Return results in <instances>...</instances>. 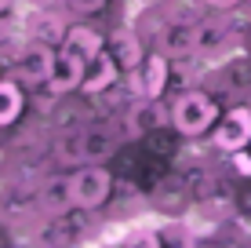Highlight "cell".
<instances>
[{
	"mask_svg": "<svg viewBox=\"0 0 251 248\" xmlns=\"http://www.w3.org/2000/svg\"><path fill=\"white\" fill-rule=\"evenodd\" d=\"M113 150H117L113 135H109V132H102V128H91V132H84V135H80L76 157H84V161H106Z\"/></svg>",
	"mask_w": 251,
	"mask_h": 248,
	"instance_id": "4fadbf2b",
	"label": "cell"
},
{
	"mask_svg": "<svg viewBox=\"0 0 251 248\" xmlns=\"http://www.w3.org/2000/svg\"><path fill=\"white\" fill-rule=\"evenodd\" d=\"M25 110V91H22V81L19 77H7L0 81V128L15 124Z\"/></svg>",
	"mask_w": 251,
	"mask_h": 248,
	"instance_id": "7c38bea8",
	"label": "cell"
},
{
	"mask_svg": "<svg viewBox=\"0 0 251 248\" xmlns=\"http://www.w3.org/2000/svg\"><path fill=\"white\" fill-rule=\"evenodd\" d=\"M248 139H251V110H248V106L226 110V113L219 117V124H215V132H211L215 150H222V153L240 150Z\"/></svg>",
	"mask_w": 251,
	"mask_h": 248,
	"instance_id": "3957f363",
	"label": "cell"
},
{
	"mask_svg": "<svg viewBox=\"0 0 251 248\" xmlns=\"http://www.w3.org/2000/svg\"><path fill=\"white\" fill-rule=\"evenodd\" d=\"M4 7H7V0H0V11H4Z\"/></svg>",
	"mask_w": 251,
	"mask_h": 248,
	"instance_id": "ac0fdd59",
	"label": "cell"
},
{
	"mask_svg": "<svg viewBox=\"0 0 251 248\" xmlns=\"http://www.w3.org/2000/svg\"><path fill=\"white\" fill-rule=\"evenodd\" d=\"M106 51L120 62V70H124V73H135L138 66H142V58H146V51H142V44H138V37H135V33H127V29H117L113 37H109Z\"/></svg>",
	"mask_w": 251,
	"mask_h": 248,
	"instance_id": "30bf717a",
	"label": "cell"
},
{
	"mask_svg": "<svg viewBox=\"0 0 251 248\" xmlns=\"http://www.w3.org/2000/svg\"><path fill=\"white\" fill-rule=\"evenodd\" d=\"M73 193H76V208H102L113 193V175L99 161H88L84 168L73 172Z\"/></svg>",
	"mask_w": 251,
	"mask_h": 248,
	"instance_id": "7a4b0ae2",
	"label": "cell"
},
{
	"mask_svg": "<svg viewBox=\"0 0 251 248\" xmlns=\"http://www.w3.org/2000/svg\"><path fill=\"white\" fill-rule=\"evenodd\" d=\"M160 51L171 58L201 55V22H171L160 33Z\"/></svg>",
	"mask_w": 251,
	"mask_h": 248,
	"instance_id": "52a82bcc",
	"label": "cell"
},
{
	"mask_svg": "<svg viewBox=\"0 0 251 248\" xmlns=\"http://www.w3.org/2000/svg\"><path fill=\"white\" fill-rule=\"evenodd\" d=\"M37 204L44 216H69V212L76 208V193H73V175H55L48 179L44 186H40L37 193Z\"/></svg>",
	"mask_w": 251,
	"mask_h": 248,
	"instance_id": "ba28073f",
	"label": "cell"
},
{
	"mask_svg": "<svg viewBox=\"0 0 251 248\" xmlns=\"http://www.w3.org/2000/svg\"><path fill=\"white\" fill-rule=\"evenodd\" d=\"M171 55H164V51H150V55L142 58V66L135 70V84H138V95L142 99H160L164 88H168L171 81Z\"/></svg>",
	"mask_w": 251,
	"mask_h": 248,
	"instance_id": "277c9868",
	"label": "cell"
},
{
	"mask_svg": "<svg viewBox=\"0 0 251 248\" xmlns=\"http://www.w3.org/2000/svg\"><path fill=\"white\" fill-rule=\"evenodd\" d=\"M62 48L73 51V55H80L84 62H91V58H99L102 51H106V48H102V33L91 29V26H73V29L66 33Z\"/></svg>",
	"mask_w": 251,
	"mask_h": 248,
	"instance_id": "8fae6325",
	"label": "cell"
},
{
	"mask_svg": "<svg viewBox=\"0 0 251 248\" xmlns=\"http://www.w3.org/2000/svg\"><path fill=\"white\" fill-rule=\"evenodd\" d=\"M211 4H233V0H211Z\"/></svg>",
	"mask_w": 251,
	"mask_h": 248,
	"instance_id": "e0dca14e",
	"label": "cell"
},
{
	"mask_svg": "<svg viewBox=\"0 0 251 248\" xmlns=\"http://www.w3.org/2000/svg\"><path fill=\"white\" fill-rule=\"evenodd\" d=\"M171 124L182 135L197 139V135L211 132V128L219 124V106H215V99L204 95V91H182V95L171 102Z\"/></svg>",
	"mask_w": 251,
	"mask_h": 248,
	"instance_id": "6da1fadb",
	"label": "cell"
},
{
	"mask_svg": "<svg viewBox=\"0 0 251 248\" xmlns=\"http://www.w3.org/2000/svg\"><path fill=\"white\" fill-rule=\"evenodd\" d=\"M229 165H233V172H237V175L251 179V139H248L240 150H233V153H229Z\"/></svg>",
	"mask_w": 251,
	"mask_h": 248,
	"instance_id": "9a60e30c",
	"label": "cell"
},
{
	"mask_svg": "<svg viewBox=\"0 0 251 248\" xmlns=\"http://www.w3.org/2000/svg\"><path fill=\"white\" fill-rule=\"evenodd\" d=\"M109 0H69V7L73 11H80V15H95V11H102Z\"/></svg>",
	"mask_w": 251,
	"mask_h": 248,
	"instance_id": "2e32d148",
	"label": "cell"
},
{
	"mask_svg": "<svg viewBox=\"0 0 251 248\" xmlns=\"http://www.w3.org/2000/svg\"><path fill=\"white\" fill-rule=\"evenodd\" d=\"M84 73H88V62L73 51H55V66H51V77H48V88L55 95H66V91H76L84 88Z\"/></svg>",
	"mask_w": 251,
	"mask_h": 248,
	"instance_id": "8992f818",
	"label": "cell"
},
{
	"mask_svg": "<svg viewBox=\"0 0 251 248\" xmlns=\"http://www.w3.org/2000/svg\"><path fill=\"white\" fill-rule=\"evenodd\" d=\"M51 66H55V48L37 40L33 48H25L22 55L15 58V73L11 77H19L22 84H48Z\"/></svg>",
	"mask_w": 251,
	"mask_h": 248,
	"instance_id": "5b68a950",
	"label": "cell"
},
{
	"mask_svg": "<svg viewBox=\"0 0 251 248\" xmlns=\"http://www.w3.org/2000/svg\"><path fill=\"white\" fill-rule=\"evenodd\" d=\"M120 73H124V70H120V62L109 55V51H102L99 58H91V62H88V73H84V88H80V91H91V95L109 91V88L117 84Z\"/></svg>",
	"mask_w": 251,
	"mask_h": 248,
	"instance_id": "9c48e42d",
	"label": "cell"
},
{
	"mask_svg": "<svg viewBox=\"0 0 251 248\" xmlns=\"http://www.w3.org/2000/svg\"><path fill=\"white\" fill-rule=\"evenodd\" d=\"M229 37V29L222 22H201V55H207V51L222 48Z\"/></svg>",
	"mask_w": 251,
	"mask_h": 248,
	"instance_id": "5bb4252c",
	"label": "cell"
}]
</instances>
